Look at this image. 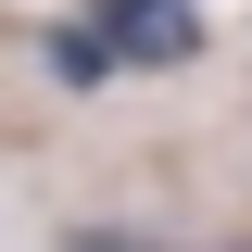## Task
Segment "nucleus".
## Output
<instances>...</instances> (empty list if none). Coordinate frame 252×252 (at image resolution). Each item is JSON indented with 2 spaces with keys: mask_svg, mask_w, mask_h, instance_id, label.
Segmentation results:
<instances>
[{
  "mask_svg": "<svg viewBox=\"0 0 252 252\" xmlns=\"http://www.w3.org/2000/svg\"><path fill=\"white\" fill-rule=\"evenodd\" d=\"M101 51H126V63H189V51H202V13H189V0H101Z\"/></svg>",
  "mask_w": 252,
  "mask_h": 252,
  "instance_id": "nucleus-1",
  "label": "nucleus"
},
{
  "mask_svg": "<svg viewBox=\"0 0 252 252\" xmlns=\"http://www.w3.org/2000/svg\"><path fill=\"white\" fill-rule=\"evenodd\" d=\"M51 76H63V89H101V76H114V51H101L89 26H51Z\"/></svg>",
  "mask_w": 252,
  "mask_h": 252,
  "instance_id": "nucleus-2",
  "label": "nucleus"
}]
</instances>
